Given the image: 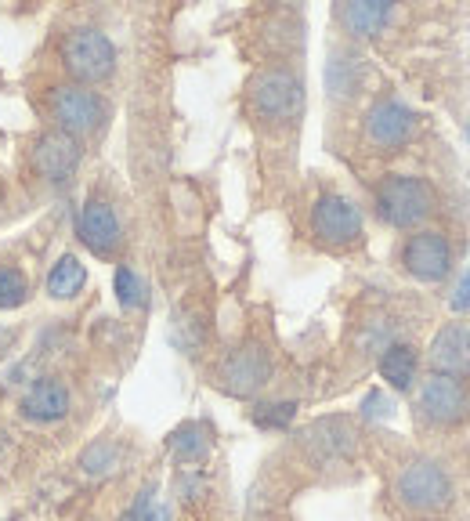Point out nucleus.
<instances>
[{"instance_id": "f257e3e1", "label": "nucleus", "mask_w": 470, "mask_h": 521, "mask_svg": "<svg viewBox=\"0 0 470 521\" xmlns=\"http://www.w3.org/2000/svg\"><path fill=\"white\" fill-rule=\"evenodd\" d=\"M250 113L261 124H293L304 113V84L301 76L286 66L261 69L250 80Z\"/></svg>"}, {"instance_id": "f03ea898", "label": "nucleus", "mask_w": 470, "mask_h": 521, "mask_svg": "<svg viewBox=\"0 0 470 521\" xmlns=\"http://www.w3.org/2000/svg\"><path fill=\"white\" fill-rule=\"evenodd\" d=\"M376 210L387 225L416 228L434 210V189L413 174H387L376 185Z\"/></svg>"}, {"instance_id": "7ed1b4c3", "label": "nucleus", "mask_w": 470, "mask_h": 521, "mask_svg": "<svg viewBox=\"0 0 470 521\" xmlns=\"http://www.w3.org/2000/svg\"><path fill=\"white\" fill-rule=\"evenodd\" d=\"M47 113L58 124V131L69 134V138H80V134H94L105 124L109 116V105L98 91L84 84H62L47 95Z\"/></svg>"}, {"instance_id": "20e7f679", "label": "nucleus", "mask_w": 470, "mask_h": 521, "mask_svg": "<svg viewBox=\"0 0 470 521\" xmlns=\"http://www.w3.org/2000/svg\"><path fill=\"white\" fill-rule=\"evenodd\" d=\"M62 62H66V69L80 84H98V80H109V76H113L116 48L102 29L80 26L73 29L66 37V44H62Z\"/></svg>"}, {"instance_id": "39448f33", "label": "nucleus", "mask_w": 470, "mask_h": 521, "mask_svg": "<svg viewBox=\"0 0 470 521\" xmlns=\"http://www.w3.org/2000/svg\"><path fill=\"white\" fill-rule=\"evenodd\" d=\"M398 500L409 507V511L420 514H438L452 503V482L449 474L434 460H413L398 474Z\"/></svg>"}, {"instance_id": "423d86ee", "label": "nucleus", "mask_w": 470, "mask_h": 521, "mask_svg": "<svg viewBox=\"0 0 470 521\" xmlns=\"http://www.w3.org/2000/svg\"><path fill=\"white\" fill-rule=\"evenodd\" d=\"M311 232L326 247H351L362 239V210L348 196L326 192L311 207Z\"/></svg>"}, {"instance_id": "0eeeda50", "label": "nucleus", "mask_w": 470, "mask_h": 521, "mask_svg": "<svg viewBox=\"0 0 470 521\" xmlns=\"http://www.w3.org/2000/svg\"><path fill=\"white\" fill-rule=\"evenodd\" d=\"M402 265L405 272L420 279V283H442L445 275L452 272V247L449 239L434 228H420L405 239L402 247Z\"/></svg>"}, {"instance_id": "6e6552de", "label": "nucleus", "mask_w": 470, "mask_h": 521, "mask_svg": "<svg viewBox=\"0 0 470 521\" xmlns=\"http://www.w3.org/2000/svg\"><path fill=\"white\" fill-rule=\"evenodd\" d=\"M268 377H272V362L257 344H243L221 362V384H225L228 395H257L268 384Z\"/></svg>"}, {"instance_id": "1a4fd4ad", "label": "nucleus", "mask_w": 470, "mask_h": 521, "mask_svg": "<svg viewBox=\"0 0 470 521\" xmlns=\"http://www.w3.org/2000/svg\"><path fill=\"white\" fill-rule=\"evenodd\" d=\"M420 413L434 424H456V420L467 417L470 409V395L456 377H442L434 373L420 384Z\"/></svg>"}, {"instance_id": "9d476101", "label": "nucleus", "mask_w": 470, "mask_h": 521, "mask_svg": "<svg viewBox=\"0 0 470 521\" xmlns=\"http://www.w3.org/2000/svg\"><path fill=\"white\" fill-rule=\"evenodd\" d=\"M416 131V113L409 105L395 102V98H384L376 102L366 113V138L376 149H398L413 138Z\"/></svg>"}, {"instance_id": "9b49d317", "label": "nucleus", "mask_w": 470, "mask_h": 521, "mask_svg": "<svg viewBox=\"0 0 470 521\" xmlns=\"http://www.w3.org/2000/svg\"><path fill=\"white\" fill-rule=\"evenodd\" d=\"M80 239L87 243V250L98 257H113L123 243V228L116 210L105 203V199H91L84 210H80Z\"/></svg>"}, {"instance_id": "f8f14e48", "label": "nucleus", "mask_w": 470, "mask_h": 521, "mask_svg": "<svg viewBox=\"0 0 470 521\" xmlns=\"http://www.w3.org/2000/svg\"><path fill=\"white\" fill-rule=\"evenodd\" d=\"M33 167H37L47 181L62 185V181L73 178V171L80 167V142L62 131H47L37 142V149H33Z\"/></svg>"}, {"instance_id": "ddd939ff", "label": "nucleus", "mask_w": 470, "mask_h": 521, "mask_svg": "<svg viewBox=\"0 0 470 521\" xmlns=\"http://www.w3.org/2000/svg\"><path fill=\"white\" fill-rule=\"evenodd\" d=\"M431 366L442 373V377H467L470 373V326L467 323H449L434 333Z\"/></svg>"}, {"instance_id": "4468645a", "label": "nucleus", "mask_w": 470, "mask_h": 521, "mask_svg": "<svg viewBox=\"0 0 470 521\" xmlns=\"http://www.w3.org/2000/svg\"><path fill=\"white\" fill-rule=\"evenodd\" d=\"M304 446L319 460H340V456H348L355 449V431L344 417H326L304 431Z\"/></svg>"}, {"instance_id": "2eb2a0df", "label": "nucleus", "mask_w": 470, "mask_h": 521, "mask_svg": "<svg viewBox=\"0 0 470 521\" xmlns=\"http://www.w3.org/2000/svg\"><path fill=\"white\" fill-rule=\"evenodd\" d=\"M69 413V391L55 380H40L26 391L22 398V417L37 420V424H51V420H62Z\"/></svg>"}, {"instance_id": "dca6fc26", "label": "nucleus", "mask_w": 470, "mask_h": 521, "mask_svg": "<svg viewBox=\"0 0 470 521\" xmlns=\"http://www.w3.org/2000/svg\"><path fill=\"white\" fill-rule=\"evenodd\" d=\"M391 15H395V8L384 0H355V4H344L337 11L340 26L348 29L351 37H376L391 22Z\"/></svg>"}, {"instance_id": "f3484780", "label": "nucleus", "mask_w": 470, "mask_h": 521, "mask_svg": "<svg viewBox=\"0 0 470 521\" xmlns=\"http://www.w3.org/2000/svg\"><path fill=\"white\" fill-rule=\"evenodd\" d=\"M416 366H420V359H416V351L409 348V344H387L384 355H380V377L395 391L413 388Z\"/></svg>"}, {"instance_id": "a211bd4d", "label": "nucleus", "mask_w": 470, "mask_h": 521, "mask_svg": "<svg viewBox=\"0 0 470 521\" xmlns=\"http://www.w3.org/2000/svg\"><path fill=\"white\" fill-rule=\"evenodd\" d=\"M87 286V268L84 261L76 254H66L58 257V265L51 268V275H47V294L55 297V301H73L80 290Z\"/></svg>"}, {"instance_id": "6ab92c4d", "label": "nucleus", "mask_w": 470, "mask_h": 521, "mask_svg": "<svg viewBox=\"0 0 470 521\" xmlns=\"http://www.w3.org/2000/svg\"><path fill=\"white\" fill-rule=\"evenodd\" d=\"M29 301V283L19 268L0 265V312L4 308H19V304Z\"/></svg>"}, {"instance_id": "aec40b11", "label": "nucleus", "mask_w": 470, "mask_h": 521, "mask_svg": "<svg viewBox=\"0 0 470 521\" xmlns=\"http://www.w3.org/2000/svg\"><path fill=\"white\" fill-rule=\"evenodd\" d=\"M170 446H174V453H178L181 460H203V456H207V438H203V431H199L196 424L174 431V435H170Z\"/></svg>"}, {"instance_id": "412c9836", "label": "nucleus", "mask_w": 470, "mask_h": 521, "mask_svg": "<svg viewBox=\"0 0 470 521\" xmlns=\"http://www.w3.org/2000/svg\"><path fill=\"white\" fill-rule=\"evenodd\" d=\"M116 464H120V449H116L113 442H94V446L80 456V467H84L87 474H109L116 471Z\"/></svg>"}, {"instance_id": "4be33fe9", "label": "nucleus", "mask_w": 470, "mask_h": 521, "mask_svg": "<svg viewBox=\"0 0 470 521\" xmlns=\"http://www.w3.org/2000/svg\"><path fill=\"white\" fill-rule=\"evenodd\" d=\"M116 301H120L123 308H138V304L145 301V283H141V275L127 265L116 268Z\"/></svg>"}, {"instance_id": "5701e85b", "label": "nucleus", "mask_w": 470, "mask_h": 521, "mask_svg": "<svg viewBox=\"0 0 470 521\" xmlns=\"http://www.w3.org/2000/svg\"><path fill=\"white\" fill-rule=\"evenodd\" d=\"M293 417H297V406H293V402H272V406L254 409V424L261 427H286Z\"/></svg>"}, {"instance_id": "b1692460", "label": "nucleus", "mask_w": 470, "mask_h": 521, "mask_svg": "<svg viewBox=\"0 0 470 521\" xmlns=\"http://www.w3.org/2000/svg\"><path fill=\"white\" fill-rule=\"evenodd\" d=\"M127 521H170V511L167 507H152L149 493H145L138 503H134V511H131V518Z\"/></svg>"}, {"instance_id": "393cba45", "label": "nucleus", "mask_w": 470, "mask_h": 521, "mask_svg": "<svg viewBox=\"0 0 470 521\" xmlns=\"http://www.w3.org/2000/svg\"><path fill=\"white\" fill-rule=\"evenodd\" d=\"M452 308H456V312H467L470 308V268L463 272L460 286H456V294H452Z\"/></svg>"}, {"instance_id": "a878e982", "label": "nucleus", "mask_w": 470, "mask_h": 521, "mask_svg": "<svg viewBox=\"0 0 470 521\" xmlns=\"http://www.w3.org/2000/svg\"><path fill=\"white\" fill-rule=\"evenodd\" d=\"M467 142H470V113H467Z\"/></svg>"}, {"instance_id": "bb28decb", "label": "nucleus", "mask_w": 470, "mask_h": 521, "mask_svg": "<svg viewBox=\"0 0 470 521\" xmlns=\"http://www.w3.org/2000/svg\"><path fill=\"white\" fill-rule=\"evenodd\" d=\"M0 203H4V185H0Z\"/></svg>"}]
</instances>
